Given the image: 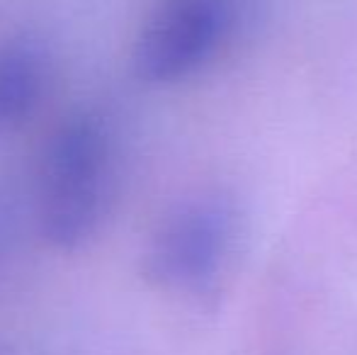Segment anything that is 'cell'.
<instances>
[{
	"label": "cell",
	"instance_id": "1",
	"mask_svg": "<svg viewBox=\"0 0 357 355\" xmlns=\"http://www.w3.org/2000/svg\"><path fill=\"white\" fill-rule=\"evenodd\" d=\"M117 176V142L95 109L71 114L52 134L39 166V224L54 246L78 248L107 214Z\"/></svg>",
	"mask_w": 357,
	"mask_h": 355
},
{
	"label": "cell",
	"instance_id": "2",
	"mask_svg": "<svg viewBox=\"0 0 357 355\" xmlns=\"http://www.w3.org/2000/svg\"><path fill=\"white\" fill-rule=\"evenodd\" d=\"M234 239L236 214L224 197L185 199L151 234L144 275L165 292L207 294L229 261Z\"/></svg>",
	"mask_w": 357,
	"mask_h": 355
},
{
	"label": "cell",
	"instance_id": "3",
	"mask_svg": "<svg viewBox=\"0 0 357 355\" xmlns=\"http://www.w3.org/2000/svg\"><path fill=\"white\" fill-rule=\"evenodd\" d=\"M234 22V0H160L134 47V68L146 83L192 76L216 54Z\"/></svg>",
	"mask_w": 357,
	"mask_h": 355
},
{
	"label": "cell",
	"instance_id": "4",
	"mask_svg": "<svg viewBox=\"0 0 357 355\" xmlns=\"http://www.w3.org/2000/svg\"><path fill=\"white\" fill-rule=\"evenodd\" d=\"M52 83V59L42 42L13 37L0 42V134L24 124Z\"/></svg>",
	"mask_w": 357,
	"mask_h": 355
}]
</instances>
